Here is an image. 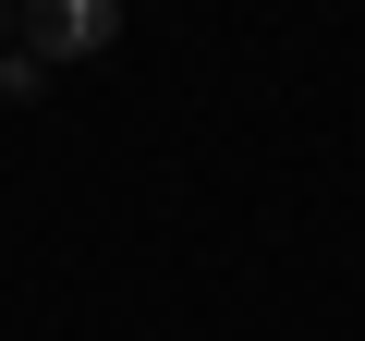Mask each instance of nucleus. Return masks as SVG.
<instances>
[{
	"label": "nucleus",
	"mask_w": 365,
	"mask_h": 341,
	"mask_svg": "<svg viewBox=\"0 0 365 341\" xmlns=\"http://www.w3.org/2000/svg\"><path fill=\"white\" fill-rule=\"evenodd\" d=\"M13 25H25L37 61H98L122 37V0H13Z\"/></svg>",
	"instance_id": "nucleus-1"
},
{
	"label": "nucleus",
	"mask_w": 365,
	"mask_h": 341,
	"mask_svg": "<svg viewBox=\"0 0 365 341\" xmlns=\"http://www.w3.org/2000/svg\"><path fill=\"white\" fill-rule=\"evenodd\" d=\"M0 25H13V13H0Z\"/></svg>",
	"instance_id": "nucleus-2"
}]
</instances>
